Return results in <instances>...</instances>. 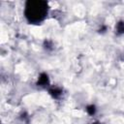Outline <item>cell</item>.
Instances as JSON below:
<instances>
[{
    "label": "cell",
    "instance_id": "5",
    "mask_svg": "<svg viewBox=\"0 0 124 124\" xmlns=\"http://www.w3.org/2000/svg\"><path fill=\"white\" fill-rule=\"evenodd\" d=\"M86 111H87L90 115H93V114H95V112H96V107H95L94 105H90V106H88V107L86 108Z\"/></svg>",
    "mask_w": 124,
    "mask_h": 124
},
{
    "label": "cell",
    "instance_id": "1",
    "mask_svg": "<svg viewBox=\"0 0 124 124\" xmlns=\"http://www.w3.org/2000/svg\"><path fill=\"white\" fill-rule=\"evenodd\" d=\"M48 12V5L43 0H29L25 4L24 16L29 23L38 24L42 22Z\"/></svg>",
    "mask_w": 124,
    "mask_h": 124
},
{
    "label": "cell",
    "instance_id": "2",
    "mask_svg": "<svg viewBox=\"0 0 124 124\" xmlns=\"http://www.w3.org/2000/svg\"><path fill=\"white\" fill-rule=\"evenodd\" d=\"M49 83V80H48V77L46 74L43 73L40 75L39 77V79H38V82H37V85L38 86H46Z\"/></svg>",
    "mask_w": 124,
    "mask_h": 124
},
{
    "label": "cell",
    "instance_id": "3",
    "mask_svg": "<svg viewBox=\"0 0 124 124\" xmlns=\"http://www.w3.org/2000/svg\"><path fill=\"white\" fill-rule=\"evenodd\" d=\"M49 93H50V95H51L53 98L57 99V98H59V97L61 96V94H62V90H61L60 88L55 87V88H51V89H49Z\"/></svg>",
    "mask_w": 124,
    "mask_h": 124
},
{
    "label": "cell",
    "instance_id": "6",
    "mask_svg": "<svg viewBox=\"0 0 124 124\" xmlns=\"http://www.w3.org/2000/svg\"><path fill=\"white\" fill-rule=\"evenodd\" d=\"M94 124H99V123H97V122H96V123H94Z\"/></svg>",
    "mask_w": 124,
    "mask_h": 124
},
{
    "label": "cell",
    "instance_id": "4",
    "mask_svg": "<svg viewBox=\"0 0 124 124\" xmlns=\"http://www.w3.org/2000/svg\"><path fill=\"white\" fill-rule=\"evenodd\" d=\"M116 31H117V33H119V34L124 33V22H123V21H119V22L116 24Z\"/></svg>",
    "mask_w": 124,
    "mask_h": 124
}]
</instances>
